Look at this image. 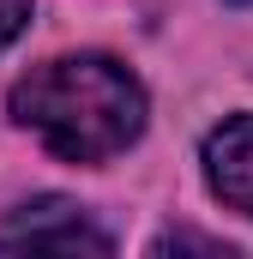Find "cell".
<instances>
[{
	"label": "cell",
	"mask_w": 253,
	"mask_h": 259,
	"mask_svg": "<svg viewBox=\"0 0 253 259\" xmlns=\"http://www.w3.org/2000/svg\"><path fill=\"white\" fill-rule=\"evenodd\" d=\"M24 24H30V0H0V49H6V42H18V36H24Z\"/></svg>",
	"instance_id": "4"
},
{
	"label": "cell",
	"mask_w": 253,
	"mask_h": 259,
	"mask_svg": "<svg viewBox=\"0 0 253 259\" xmlns=\"http://www.w3.org/2000/svg\"><path fill=\"white\" fill-rule=\"evenodd\" d=\"M199 163H205V187L229 211L253 217V115H229L223 127H211Z\"/></svg>",
	"instance_id": "2"
},
{
	"label": "cell",
	"mask_w": 253,
	"mask_h": 259,
	"mask_svg": "<svg viewBox=\"0 0 253 259\" xmlns=\"http://www.w3.org/2000/svg\"><path fill=\"white\" fill-rule=\"evenodd\" d=\"M151 97L115 55H55L12 84V121L61 163H109L145 133Z\"/></svg>",
	"instance_id": "1"
},
{
	"label": "cell",
	"mask_w": 253,
	"mask_h": 259,
	"mask_svg": "<svg viewBox=\"0 0 253 259\" xmlns=\"http://www.w3.org/2000/svg\"><path fill=\"white\" fill-rule=\"evenodd\" d=\"M0 247H66V253L85 247V253H109L115 241L85 217V205H72V199H36V205H24L12 217V235Z\"/></svg>",
	"instance_id": "3"
}]
</instances>
